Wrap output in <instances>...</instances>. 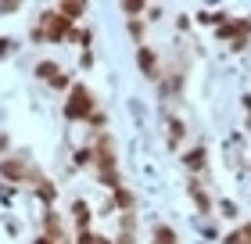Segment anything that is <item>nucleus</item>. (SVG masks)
<instances>
[{
    "label": "nucleus",
    "mask_w": 251,
    "mask_h": 244,
    "mask_svg": "<svg viewBox=\"0 0 251 244\" xmlns=\"http://www.w3.org/2000/svg\"><path fill=\"white\" fill-rule=\"evenodd\" d=\"M83 11H86V4H79V0H61V4H58V15L65 22H79V18H83Z\"/></svg>",
    "instance_id": "6"
},
{
    "label": "nucleus",
    "mask_w": 251,
    "mask_h": 244,
    "mask_svg": "<svg viewBox=\"0 0 251 244\" xmlns=\"http://www.w3.org/2000/svg\"><path fill=\"white\" fill-rule=\"evenodd\" d=\"M54 76H58V65L54 61H40L36 65V79H54Z\"/></svg>",
    "instance_id": "12"
},
{
    "label": "nucleus",
    "mask_w": 251,
    "mask_h": 244,
    "mask_svg": "<svg viewBox=\"0 0 251 244\" xmlns=\"http://www.w3.org/2000/svg\"><path fill=\"white\" fill-rule=\"evenodd\" d=\"M43 230H47L43 237L54 241V244H65V237H68V234H65V219L54 212V208H47V212H43Z\"/></svg>",
    "instance_id": "4"
},
{
    "label": "nucleus",
    "mask_w": 251,
    "mask_h": 244,
    "mask_svg": "<svg viewBox=\"0 0 251 244\" xmlns=\"http://www.w3.org/2000/svg\"><path fill=\"white\" fill-rule=\"evenodd\" d=\"M79 244H94V234H90V230H79Z\"/></svg>",
    "instance_id": "22"
},
{
    "label": "nucleus",
    "mask_w": 251,
    "mask_h": 244,
    "mask_svg": "<svg viewBox=\"0 0 251 244\" xmlns=\"http://www.w3.org/2000/svg\"><path fill=\"white\" fill-rule=\"evenodd\" d=\"M136 68H140L144 76H151V79L162 76V72H158V54H154L151 47H140V51H136Z\"/></svg>",
    "instance_id": "5"
},
{
    "label": "nucleus",
    "mask_w": 251,
    "mask_h": 244,
    "mask_svg": "<svg viewBox=\"0 0 251 244\" xmlns=\"http://www.w3.org/2000/svg\"><path fill=\"white\" fill-rule=\"evenodd\" d=\"M187 165H194V169H204V147H194V151H187Z\"/></svg>",
    "instance_id": "13"
},
{
    "label": "nucleus",
    "mask_w": 251,
    "mask_h": 244,
    "mask_svg": "<svg viewBox=\"0 0 251 244\" xmlns=\"http://www.w3.org/2000/svg\"><path fill=\"white\" fill-rule=\"evenodd\" d=\"M154 244H176V234L169 226H158L154 230Z\"/></svg>",
    "instance_id": "14"
},
{
    "label": "nucleus",
    "mask_w": 251,
    "mask_h": 244,
    "mask_svg": "<svg viewBox=\"0 0 251 244\" xmlns=\"http://www.w3.org/2000/svg\"><path fill=\"white\" fill-rule=\"evenodd\" d=\"M122 11H126L129 18H140L144 11H147V4H144V0H126V4H122Z\"/></svg>",
    "instance_id": "11"
},
{
    "label": "nucleus",
    "mask_w": 251,
    "mask_h": 244,
    "mask_svg": "<svg viewBox=\"0 0 251 244\" xmlns=\"http://www.w3.org/2000/svg\"><path fill=\"white\" fill-rule=\"evenodd\" d=\"M223 216L233 219V216H237V205H233V201H223Z\"/></svg>",
    "instance_id": "19"
},
{
    "label": "nucleus",
    "mask_w": 251,
    "mask_h": 244,
    "mask_svg": "<svg viewBox=\"0 0 251 244\" xmlns=\"http://www.w3.org/2000/svg\"><path fill=\"white\" fill-rule=\"evenodd\" d=\"M68 43H83V47H90L94 43V36H90V29H79V26H72L68 29V36H65Z\"/></svg>",
    "instance_id": "8"
},
{
    "label": "nucleus",
    "mask_w": 251,
    "mask_h": 244,
    "mask_svg": "<svg viewBox=\"0 0 251 244\" xmlns=\"http://www.w3.org/2000/svg\"><path fill=\"white\" fill-rule=\"evenodd\" d=\"M129 36H133L136 43L144 40V22H140V18H129Z\"/></svg>",
    "instance_id": "15"
},
{
    "label": "nucleus",
    "mask_w": 251,
    "mask_h": 244,
    "mask_svg": "<svg viewBox=\"0 0 251 244\" xmlns=\"http://www.w3.org/2000/svg\"><path fill=\"white\" fill-rule=\"evenodd\" d=\"M18 4H15V0H4V4H0V15H11V11H15Z\"/></svg>",
    "instance_id": "20"
},
{
    "label": "nucleus",
    "mask_w": 251,
    "mask_h": 244,
    "mask_svg": "<svg viewBox=\"0 0 251 244\" xmlns=\"http://www.w3.org/2000/svg\"><path fill=\"white\" fill-rule=\"evenodd\" d=\"M94 111H97V101H94V94H90V86L75 83L72 90H68V101H65V119H72V122H86Z\"/></svg>",
    "instance_id": "1"
},
{
    "label": "nucleus",
    "mask_w": 251,
    "mask_h": 244,
    "mask_svg": "<svg viewBox=\"0 0 251 244\" xmlns=\"http://www.w3.org/2000/svg\"><path fill=\"white\" fill-rule=\"evenodd\" d=\"M36 197H40L43 205H54V197H58V187H54L50 180H40V183H36Z\"/></svg>",
    "instance_id": "7"
},
{
    "label": "nucleus",
    "mask_w": 251,
    "mask_h": 244,
    "mask_svg": "<svg viewBox=\"0 0 251 244\" xmlns=\"http://www.w3.org/2000/svg\"><path fill=\"white\" fill-rule=\"evenodd\" d=\"M32 244H54V241H47V237H36V241H32Z\"/></svg>",
    "instance_id": "23"
},
{
    "label": "nucleus",
    "mask_w": 251,
    "mask_h": 244,
    "mask_svg": "<svg viewBox=\"0 0 251 244\" xmlns=\"http://www.w3.org/2000/svg\"><path fill=\"white\" fill-rule=\"evenodd\" d=\"M7 147H11V136H7V133H0V155H7Z\"/></svg>",
    "instance_id": "21"
},
{
    "label": "nucleus",
    "mask_w": 251,
    "mask_h": 244,
    "mask_svg": "<svg viewBox=\"0 0 251 244\" xmlns=\"http://www.w3.org/2000/svg\"><path fill=\"white\" fill-rule=\"evenodd\" d=\"M104 119H108V115H104V111H94V115H90V119H86V122H90V126H94V130H100V126H104Z\"/></svg>",
    "instance_id": "16"
},
{
    "label": "nucleus",
    "mask_w": 251,
    "mask_h": 244,
    "mask_svg": "<svg viewBox=\"0 0 251 244\" xmlns=\"http://www.w3.org/2000/svg\"><path fill=\"white\" fill-rule=\"evenodd\" d=\"M68 29H72V22H65L58 11H43V18H40V29H36V40H65L68 36Z\"/></svg>",
    "instance_id": "2"
},
{
    "label": "nucleus",
    "mask_w": 251,
    "mask_h": 244,
    "mask_svg": "<svg viewBox=\"0 0 251 244\" xmlns=\"http://www.w3.org/2000/svg\"><path fill=\"white\" fill-rule=\"evenodd\" d=\"M72 219L79 223V230H86V223H90V208H86V201H75V205H72Z\"/></svg>",
    "instance_id": "9"
},
{
    "label": "nucleus",
    "mask_w": 251,
    "mask_h": 244,
    "mask_svg": "<svg viewBox=\"0 0 251 244\" xmlns=\"http://www.w3.org/2000/svg\"><path fill=\"white\" fill-rule=\"evenodd\" d=\"M11 47H15V40H7V36H4V40H0V57H7Z\"/></svg>",
    "instance_id": "18"
},
{
    "label": "nucleus",
    "mask_w": 251,
    "mask_h": 244,
    "mask_svg": "<svg viewBox=\"0 0 251 244\" xmlns=\"http://www.w3.org/2000/svg\"><path fill=\"white\" fill-rule=\"evenodd\" d=\"M248 130H251V115H248Z\"/></svg>",
    "instance_id": "24"
},
{
    "label": "nucleus",
    "mask_w": 251,
    "mask_h": 244,
    "mask_svg": "<svg viewBox=\"0 0 251 244\" xmlns=\"http://www.w3.org/2000/svg\"><path fill=\"white\" fill-rule=\"evenodd\" d=\"M0 176H4V180H11V183H25V180L40 183L36 169H25L18 158H4V162H0Z\"/></svg>",
    "instance_id": "3"
},
{
    "label": "nucleus",
    "mask_w": 251,
    "mask_h": 244,
    "mask_svg": "<svg viewBox=\"0 0 251 244\" xmlns=\"http://www.w3.org/2000/svg\"><path fill=\"white\" fill-rule=\"evenodd\" d=\"M115 205L122 208V212H129V208H133V194L126 187H115Z\"/></svg>",
    "instance_id": "10"
},
{
    "label": "nucleus",
    "mask_w": 251,
    "mask_h": 244,
    "mask_svg": "<svg viewBox=\"0 0 251 244\" xmlns=\"http://www.w3.org/2000/svg\"><path fill=\"white\" fill-rule=\"evenodd\" d=\"M50 86H54V90H65V86H68V76H61V72H58V76L50 79Z\"/></svg>",
    "instance_id": "17"
}]
</instances>
